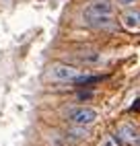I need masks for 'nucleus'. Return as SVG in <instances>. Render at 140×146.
Instances as JSON below:
<instances>
[{
    "label": "nucleus",
    "instance_id": "f257e3e1",
    "mask_svg": "<svg viewBox=\"0 0 140 146\" xmlns=\"http://www.w3.org/2000/svg\"><path fill=\"white\" fill-rule=\"evenodd\" d=\"M78 76H81V70H76L74 66H68V64H54L49 68V78L60 82H74Z\"/></svg>",
    "mask_w": 140,
    "mask_h": 146
},
{
    "label": "nucleus",
    "instance_id": "f03ea898",
    "mask_svg": "<svg viewBox=\"0 0 140 146\" xmlns=\"http://www.w3.org/2000/svg\"><path fill=\"white\" fill-rule=\"evenodd\" d=\"M113 15V4L111 0H93L85 8V21L93 17H111Z\"/></svg>",
    "mask_w": 140,
    "mask_h": 146
},
{
    "label": "nucleus",
    "instance_id": "7ed1b4c3",
    "mask_svg": "<svg viewBox=\"0 0 140 146\" xmlns=\"http://www.w3.org/2000/svg\"><path fill=\"white\" fill-rule=\"evenodd\" d=\"M68 119L72 121L74 125L85 128V125H91L97 119V111L91 109V107H78V109H72V111L68 113Z\"/></svg>",
    "mask_w": 140,
    "mask_h": 146
},
{
    "label": "nucleus",
    "instance_id": "20e7f679",
    "mask_svg": "<svg viewBox=\"0 0 140 146\" xmlns=\"http://www.w3.org/2000/svg\"><path fill=\"white\" fill-rule=\"evenodd\" d=\"M115 138H117V140H122V142H126V144H132V146L140 142L138 132L134 130V125H130V123L119 125V128H117V134H115Z\"/></svg>",
    "mask_w": 140,
    "mask_h": 146
},
{
    "label": "nucleus",
    "instance_id": "39448f33",
    "mask_svg": "<svg viewBox=\"0 0 140 146\" xmlns=\"http://www.w3.org/2000/svg\"><path fill=\"white\" fill-rule=\"evenodd\" d=\"M122 21H124V25L128 27V29H140V11L138 8H134V11H128L124 17H122Z\"/></svg>",
    "mask_w": 140,
    "mask_h": 146
},
{
    "label": "nucleus",
    "instance_id": "423d86ee",
    "mask_svg": "<svg viewBox=\"0 0 140 146\" xmlns=\"http://www.w3.org/2000/svg\"><path fill=\"white\" fill-rule=\"evenodd\" d=\"M105 146H119V144H117V138H115V136H111V138L105 142Z\"/></svg>",
    "mask_w": 140,
    "mask_h": 146
},
{
    "label": "nucleus",
    "instance_id": "0eeeda50",
    "mask_svg": "<svg viewBox=\"0 0 140 146\" xmlns=\"http://www.w3.org/2000/svg\"><path fill=\"white\" fill-rule=\"evenodd\" d=\"M119 2H122V4H136L138 0H119Z\"/></svg>",
    "mask_w": 140,
    "mask_h": 146
}]
</instances>
